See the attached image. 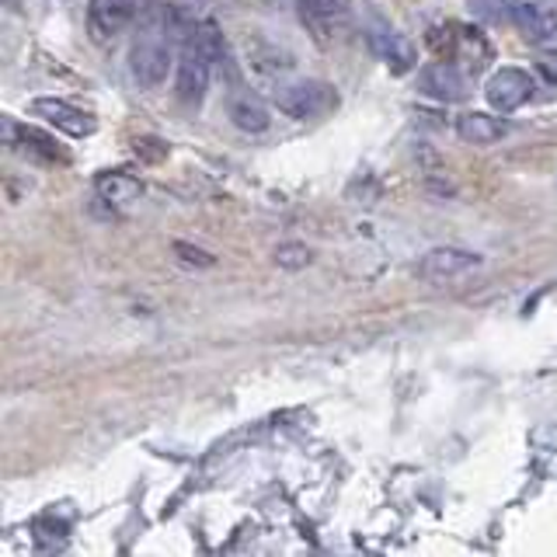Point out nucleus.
Here are the masks:
<instances>
[{
  "label": "nucleus",
  "mask_w": 557,
  "mask_h": 557,
  "mask_svg": "<svg viewBox=\"0 0 557 557\" xmlns=\"http://www.w3.org/2000/svg\"><path fill=\"white\" fill-rule=\"evenodd\" d=\"M272 101L289 119H321L338 104V91L327 81L300 77V81H278L272 87Z\"/></svg>",
  "instance_id": "f257e3e1"
},
{
  "label": "nucleus",
  "mask_w": 557,
  "mask_h": 557,
  "mask_svg": "<svg viewBox=\"0 0 557 557\" xmlns=\"http://www.w3.org/2000/svg\"><path fill=\"white\" fill-rule=\"evenodd\" d=\"M171 63H174L171 46H168V39H161V35H144V39H136L129 49V70H133L136 84H144V87L164 84L171 74Z\"/></svg>",
  "instance_id": "f03ea898"
},
{
  "label": "nucleus",
  "mask_w": 557,
  "mask_h": 557,
  "mask_svg": "<svg viewBox=\"0 0 557 557\" xmlns=\"http://www.w3.org/2000/svg\"><path fill=\"white\" fill-rule=\"evenodd\" d=\"M533 74L519 66H498L484 84V98L495 112H516L533 98Z\"/></svg>",
  "instance_id": "7ed1b4c3"
},
{
  "label": "nucleus",
  "mask_w": 557,
  "mask_h": 557,
  "mask_svg": "<svg viewBox=\"0 0 557 557\" xmlns=\"http://www.w3.org/2000/svg\"><path fill=\"white\" fill-rule=\"evenodd\" d=\"M516 32L533 46H544L557 35V0H512Z\"/></svg>",
  "instance_id": "20e7f679"
},
{
  "label": "nucleus",
  "mask_w": 557,
  "mask_h": 557,
  "mask_svg": "<svg viewBox=\"0 0 557 557\" xmlns=\"http://www.w3.org/2000/svg\"><path fill=\"white\" fill-rule=\"evenodd\" d=\"M481 265V255L470 251V248H453V244H443V248H432L418 258V278H425V283H446V278H457L470 269Z\"/></svg>",
  "instance_id": "39448f33"
},
{
  "label": "nucleus",
  "mask_w": 557,
  "mask_h": 557,
  "mask_svg": "<svg viewBox=\"0 0 557 557\" xmlns=\"http://www.w3.org/2000/svg\"><path fill=\"white\" fill-rule=\"evenodd\" d=\"M32 112L42 115L49 126L63 129L66 136H74V139H84V136H91L98 129V122L91 115H87L84 109H77V104L63 101V98H35Z\"/></svg>",
  "instance_id": "423d86ee"
},
{
  "label": "nucleus",
  "mask_w": 557,
  "mask_h": 557,
  "mask_svg": "<svg viewBox=\"0 0 557 557\" xmlns=\"http://www.w3.org/2000/svg\"><path fill=\"white\" fill-rule=\"evenodd\" d=\"M136 14V0H91L87 4V32L98 42L115 39L119 32H126Z\"/></svg>",
  "instance_id": "0eeeda50"
},
{
  "label": "nucleus",
  "mask_w": 557,
  "mask_h": 557,
  "mask_svg": "<svg viewBox=\"0 0 557 557\" xmlns=\"http://www.w3.org/2000/svg\"><path fill=\"white\" fill-rule=\"evenodd\" d=\"M209 74H213V66L206 63V57L196 49V46H185L182 57H178V77H174V91L185 104H199L209 91Z\"/></svg>",
  "instance_id": "6e6552de"
},
{
  "label": "nucleus",
  "mask_w": 557,
  "mask_h": 557,
  "mask_svg": "<svg viewBox=\"0 0 557 557\" xmlns=\"http://www.w3.org/2000/svg\"><path fill=\"white\" fill-rule=\"evenodd\" d=\"M4 139H8V147H17L22 153L35 157V161H42V164H66V150L49 133L35 129V126H14L11 119H4Z\"/></svg>",
  "instance_id": "1a4fd4ad"
},
{
  "label": "nucleus",
  "mask_w": 557,
  "mask_h": 557,
  "mask_svg": "<svg viewBox=\"0 0 557 557\" xmlns=\"http://www.w3.org/2000/svg\"><path fill=\"white\" fill-rule=\"evenodd\" d=\"M418 91L435 98V101H463L467 98V77L460 74L453 63H429L422 66V74H418Z\"/></svg>",
  "instance_id": "9d476101"
},
{
  "label": "nucleus",
  "mask_w": 557,
  "mask_h": 557,
  "mask_svg": "<svg viewBox=\"0 0 557 557\" xmlns=\"http://www.w3.org/2000/svg\"><path fill=\"white\" fill-rule=\"evenodd\" d=\"M296 4H300V14L318 35H335L348 25V17H352L348 0H296Z\"/></svg>",
  "instance_id": "9b49d317"
},
{
  "label": "nucleus",
  "mask_w": 557,
  "mask_h": 557,
  "mask_svg": "<svg viewBox=\"0 0 557 557\" xmlns=\"http://www.w3.org/2000/svg\"><path fill=\"white\" fill-rule=\"evenodd\" d=\"M370 49L373 57L383 60L391 70H397V74H405V70L414 66V42L408 39V35L400 32H370Z\"/></svg>",
  "instance_id": "f8f14e48"
},
{
  "label": "nucleus",
  "mask_w": 557,
  "mask_h": 557,
  "mask_svg": "<svg viewBox=\"0 0 557 557\" xmlns=\"http://www.w3.org/2000/svg\"><path fill=\"white\" fill-rule=\"evenodd\" d=\"M505 133H509V122L498 115H487V112H463L457 119V136L463 144H474V147L498 144Z\"/></svg>",
  "instance_id": "ddd939ff"
},
{
  "label": "nucleus",
  "mask_w": 557,
  "mask_h": 557,
  "mask_svg": "<svg viewBox=\"0 0 557 557\" xmlns=\"http://www.w3.org/2000/svg\"><path fill=\"white\" fill-rule=\"evenodd\" d=\"M226 115H231V122H234L237 129H244V133H265L272 126L269 109L255 95H248V91L226 98Z\"/></svg>",
  "instance_id": "4468645a"
},
{
  "label": "nucleus",
  "mask_w": 557,
  "mask_h": 557,
  "mask_svg": "<svg viewBox=\"0 0 557 557\" xmlns=\"http://www.w3.org/2000/svg\"><path fill=\"white\" fill-rule=\"evenodd\" d=\"M95 185H98V196L112 209H119V213L133 209L136 199L144 196V185H139L136 178H129V174H101Z\"/></svg>",
  "instance_id": "2eb2a0df"
},
{
  "label": "nucleus",
  "mask_w": 557,
  "mask_h": 557,
  "mask_svg": "<svg viewBox=\"0 0 557 557\" xmlns=\"http://www.w3.org/2000/svg\"><path fill=\"white\" fill-rule=\"evenodd\" d=\"M191 46H196L206 63L213 70H226L231 66V49H226V39H223V28L216 22H202L196 28V35H191Z\"/></svg>",
  "instance_id": "dca6fc26"
},
{
  "label": "nucleus",
  "mask_w": 557,
  "mask_h": 557,
  "mask_svg": "<svg viewBox=\"0 0 557 557\" xmlns=\"http://www.w3.org/2000/svg\"><path fill=\"white\" fill-rule=\"evenodd\" d=\"M467 8L484 25H502L512 17V0H467Z\"/></svg>",
  "instance_id": "f3484780"
},
{
  "label": "nucleus",
  "mask_w": 557,
  "mask_h": 557,
  "mask_svg": "<svg viewBox=\"0 0 557 557\" xmlns=\"http://www.w3.org/2000/svg\"><path fill=\"white\" fill-rule=\"evenodd\" d=\"M307 261H310V248H307V244H300V240L278 244V248H275V265H278V269L296 272V269H304Z\"/></svg>",
  "instance_id": "a211bd4d"
},
{
  "label": "nucleus",
  "mask_w": 557,
  "mask_h": 557,
  "mask_svg": "<svg viewBox=\"0 0 557 557\" xmlns=\"http://www.w3.org/2000/svg\"><path fill=\"white\" fill-rule=\"evenodd\" d=\"M174 255H178V261H185V265H199V269H213L216 258L196 248V244H185V240H174Z\"/></svg>",
  "instance_id": "6ab92c4d"
}]
</instances>
